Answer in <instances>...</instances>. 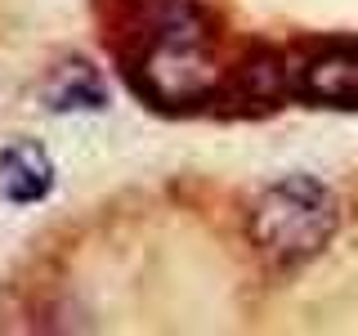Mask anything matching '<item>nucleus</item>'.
<instances>
[{
	"label": "nucleus",
	"instance_id": "nucleus-4",
	"mask_svg": "<svg viewBox=\"0 0 358 336\" xmlns=\"http://www.w3.org/2000/svg\"><path fill=\"white\" fill-rule=\"evenodd\" d=\"M36 94H41V104L50 112H103L112 104L108 81L99 76V67L85 63V59L54 63L50 72H45V81H41Z\"/></svg>",
	"mask_w": 358,
	"mask_h": 336
},
{
	"label": "nucleus",
	"instance_id": "nucleus-2",
	"mask_svg": "<svg viewBox=\"0 0 358 336\" xmlns=\"http://www.w3.org/2000/svg\"><path fill=\"white\" fill-rule=\"evenodd\" d=\"M291 90L318 108H358V41H336L309 54L291 76Z\"/></svg>",
	"mask_w": 358,
	"mask_h": 336
},
{
	"label": "nucleus",
	"instance_id": "nucleus-1",
	"mask_svg": "<svg viewBox=\"0 0 358 336\" xmlns=\"http://www.w3.org/2000/svg\"><path fill=\"white\" fill-rule=\"evenodd\" d=\"M251 246L273 265H300L318 255L341 229V206L331 188L313 175H287L273 188H264L251 206Z\"/></svg>",
	"mask_w": 358,
	"mask_h": 336
},
{
	"label": "nucleus",
	"instance_id": "nucleus-5",
	"mask_svg": "<svg viewBox=\"0 0 358 336\" xmlns=\"http://www.w3.org/2000/svg\"><path fill=\"white\" fill-rule=\"evenodd\" d=\"M287 90H291V67H282V54H273V50H255L251 59H242L238 72H233V99H238V104L268 108V104H278Z\"/></svg>",
	"mask_w": 358,
	"mask_h": 336
},
{
	"label": "nucleus",
	"instance_id": "nucleus-3",
	"mask_svg": "<svg viewBox=\"0 0 358 336\" xmlns=\"http://www.w3.org/2000/svg\"><path fill=\"white\" fill-rule=\"evenodd\" d=\"M54 193V162L36 139H14L0 148V197L14 206H36Z\"/></svg>",
	"mask_w": 358,
	"mask_h": 336
}]
</instances>
